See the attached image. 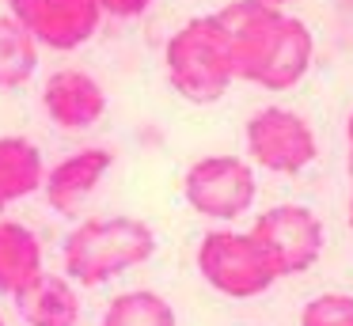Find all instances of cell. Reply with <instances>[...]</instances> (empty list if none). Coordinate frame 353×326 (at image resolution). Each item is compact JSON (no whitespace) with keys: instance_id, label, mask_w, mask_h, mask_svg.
I'll return each mask as SVG.
<instances>
[{"instance_id":"cell-11","label":"cell","mask_w":353,"mask_h":326,"mask_svg":"<svg viewBox=\"0 0 353 326\" xmlns=\"http://www.w3.org/2000/svg\"><path fill=\"white\" fill-rule=\"evenodd\" d=\"M16 300V311L27 326H77L80 323V292L69 277L42 273L39 281L23 288Z\"/></svg>"},{"instance_id":"cell-10","label":"cell","mask_w":353,"mask_h":326,"mask_svg":"<svg viewBox=\"0 0 353 326\" xmlns=\"http://www.w3.org/2000/svg\"><path fill=\"white\" fill-rule=\"evenodd\" d=\"M110 163V148H80L72 156H65L61 163H54L42 179V194H46V205L61 216H77L84 197H92V190L107 179Z\"/></svg>"},{"instance_id":"cell-1","label":"cell","mask_w":353,"mask_h":326,"mask_svg":"<svg viewBox=\"0 0 353 326\" xmlns=\"http://www.w3.org/2000/svg\"><path fill=\"white\" fill-rule=\"evenodd\" d=\"M228 34L232 72L266 91H289L307 76L315 61V38L307 23L285 8H266L259 0H232L213 12Z\"/></svg>"},{"instance_id":"cell-3","label":"cell","mask_w":353,"mask_h":326,"mask_svg":"<svg viewBox=\"0 0 353 326\" xmlns=\"http://www.w3.org/2000/svg\"><path fill=\"white\" fill-rule=\"evenodd\" d=\"M168 83L194 106H209L228 95L232 80V50L228 34L221 30L216 15H194L175 30L163 45Z\"/></svg>"},{"instance_id":"cell-20","label":"cell","mask_w":353,"mask_h":326,"mask_svg":"<svg viewBox=\"0 0 353 326\" xmlns=\"http://www.w3.org/2000/svg\"><path fill=\"white\" fill-rule=\"evenodd\" d=\"M350 227H353V194H350Z\"/></svg>"},{"instance_id":"cell-18","label":"cell","mask_w":353,"mask_h":326,"mask_svg":"<svg viewBox=\"0 0 353 326\" xmlns=\"http://www.w3.org/2000/svg\"><path fill=\"white\" fill-rule=\"evenodd\" d=\"M345 141H350V174H353V110H350V121H345Z\"/></svg>"},{"instance_id":"cell-14","label":"cell","mask_w":353,"mask_h":326,"mask_svg":"<svg viewBox=\"0 0 353 326\" xmlns=\"http://www.w3.org/2000/svg\"><path fill=\"white\" fill-rule=\"evenodd\" d=\"M99 326H179V315L168 296L152 288H130L107 303Z\"/></svg>"},{"instance_id":"cell-19","label":"cell","mask_w":353,"mask_h":326,"mask_svg":"<svg viewBox=\"0 0 353 326\" xmlns=\"http://www.w3.org/2000/svg\"><path fill=\"white\" fill-rule=\"evenodd\" d=\"M259 4H266V8H285V4H292V0H259Z\"/></svg>"},{"instance_id":"cell-7","label":"cell","mask_w":353,"mask_h":326,"mask_svg":"<svg viewBox=\"0 0 353 326\" xmlns=\"http://www.w3.org/2000/svg\"><path fill=\"white\" fill-rule=\"evenodd\" d=\"M251 235L270 250L281 277L307 273L319 262L323 243H327L323 220L312 209H304V205H274V209H266L254 220Z\"/></svg>"},{"instance_id":"cell-21","label":"cell","mask_w":353,"mask_h":326,"mask_svg":"<svg viewBox=\"0 0 353 326\" xmlns=\"http://www.w3.org/2000/svg\"><path fill=\"white\" fill-rule=\"evenodd\" d=\"M0 326H8V323H4V315H0Z\"/></svg>"},{"instance_id":"cell-13","label":"cell","mask_w":353,"mask_h":326,"mask_svg":"<svg viewBox=\"0 0 353 326\" xmlns=\"http://www.w3.org/2000/svg\"><path fill=\"white\" fill-rule=\"evenodd\" d=\"M46 163L42 148L27 136H0V212L42 190Z\"/></svg>"},{"instance_id":"cell-15","label":"cell","mask_w":353,"mask_h":326,"mask_svg":"<svg viewBox=\"0 0 353 326\" xmlns=\"http://www.w3.org/2000/svg\"><path fill=\"white\" fill-rule=\"evenodd\" d=\"M39 68V42L12 15H0V91H16Z\"/></svg>"},{"instance_id":"cell-4","label":"cell","mask_w":353,"mask_h":326,"mask_svg":"<svg viewBox=\"0 0 353 326\" xmlns=\"http://www.w3.org/2000/svg\"><path fill=\"white\" fill-rule=\"evenodd\" d=\"M198 273L213 292L228 296V300H254L281 281L270 250L251 232H232V227H216V232L201 235Z\"/></svg>"},{"instance_id":"cell-16","label":"cell","mask_w":353,"mask_h":326,"mask_svg":"<svg viewBox=\"0 0 353 326\" xmlns=\"http://www.w3.org/2000/svg\"><path fill=\"white\" fill-rule=\"evenodd\" d=\"M300 326H353V296L345 292H319L304 303Z\"/></svg>"},{"instance_id":"cell-5","label":"cell","mask_w":353,"mask_h":326,"mask_svg":"<svg viewBox=\"0 0 353 326\" xmlns=\"http://www.w3.org/2000/svg\"><path fill=\"white\" fill-rule=\"evenodd\" d=\"M183 197L205 220H239L251 212L259 182L247 159L239 156H201L183 174Z\"/></svg>"},{"instance_id":"cell-12","label":"cell","mask_w":353,"mask_h":326,"mask_svg":"<svg viewBox=\"0 0 353 326\" xmlns=\"http://www.w3.org/2000/svg\"><path fill=\"white\" fill-rule=\"evenodd\" d=\"M42 273L39 235L19 220H0V296H19Z\"/></svg>"},{"instance_id":"cell-9","label":"cell","mask_w":353,"mask_h":326,"mask_svg":"<svg viewBox=\"0 0 353 326\" xmlns=\"http://www.w3.org/2000/svg\"><path fill=\"white\" fill-rule=\"evenodd\" d=\"M42 110L54 125L80 133V129H92L107 114V91L84 68H57L42 83Z\"/></svg>"},{"instance_id":"cell-2","label":"cell","mask_w":353,"mask_h":326,"mask_svg":"<svg viewBox=\"0 0 353 326\" xmlns=\"http://www.w3.org/2000/svg\"><path fill=\"white\" fill-rule=\"evenodd\" d=\"M156 254V232L137 216H99L77 224L61 243L65 277L72 285L99 288Z\"/></svg>"},{"instance_id":"cell-17","label":"cell","mask_w":353,"mask_h":326,"mask_svg":"<svg viewBox=\"0 0 353 326\" xmlns=\"http://www.w3.org/2000/svg\"><path fill=\"white\" fill-rule=\"evenodd\" d=\"M148 8H152V0H99V12L114 15V19H141Z\"/></svg>"},{"instance_id":"cell-8","label":"cell","mask_w":353,"mask_h":326,"mask_svg":"<svg viewBox=\"0 0 353 326\" xmlns=\"http://www.w3.org/2000/svg\"><path fill=\"white\" fill-rule=\"evenodd\" d=\"M8 15L39 45L57 53H72L92 42L103 23L99 0H8Z\"/></svg>"},{"instance_id":"cell-6","label":"cell","mask_w":353,"mask_h":326,"mask_svg":"<svg viewBox=\"0 0 353 326\" xmlns=\"http://www.w3.org/2000/svg\"><path fill=\"white\" fill-rule=\"evenodd\" d=\"M243 141H247V156L262 171L274 174H300L319 156L312 121L304 114L289 110V106H262L259 114H251Z\"/></svg>"}]
</instances>
